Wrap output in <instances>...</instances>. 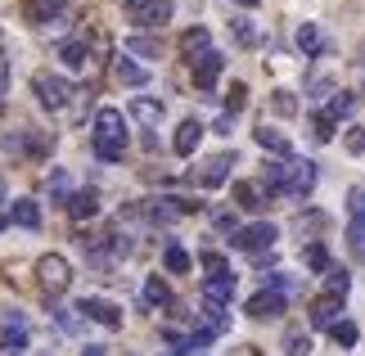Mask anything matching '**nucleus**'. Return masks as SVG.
Returning <instances> with one entry per match:
<instances>
[{"label": "nucleus", "mask_w": 365, "mask_h": 356, "mask_svg": "<svg viewBox=\"0 0 365 356\" xmlns=\"http://www.w3.org/2000/svg\"><path fill=\"white\" fill-rule=\"evenodd\" d=\"M122 153H126V118L118 108H100L95 113V158H104V163H122Z\"/></svg>", "instance_id": "nucleus-1"}, {"label": "nucleus", "mask_w": 365, "mask_h": 356, "mask_svg": "<svg viewBox=\"0 0 365 356\" xmlns=\"http://www.w3.org/2000/svg\"><path fill=\"white\" fill-rule=\"evenodd\" d=\"M32 91H36V99H41V108H50V113L68 108V99L77 95L73 86H68V77H59V73H36V77H32Z\"/></svg>", "instance_id": "nucleus-2"}, {"label": "nucleus", "mask_w": 365, "mask_h": 356, "mask_svg": "<svg viewBox=\"0 0 365 356\" xmlns=\"http://www.w3.org/2000/svg\"><path fill=\"white\" fill-rule=\"evenodd\" d=\"M36 280L50 297H59L68 284H73V266H68V258H59V253H46V258L36 262Z\"/></svg>", "instance_id": "nucleus-3"}, {"label": "nucleus", "mask_w": 365, "mask_h": 356, "mask_svg": "<svg viewBox=\"0 0 365 356\" xmlns=\"http://www.w3.org/2000/svg\"><path fill=\"white\" fill-rule=\"evenodd\" d=\"M275 239H279V230H275L271 221H252V225H244V230L230 239V244L240 248V253H252V258H262V253H271Z\"/></svg>", "instance_id": "nucleus-4"}, {"label": "nucleus", "mask_w": 365, "mask_h": 356, "mask_svg": "<svg viewBox=\"0 0 365 356\" xmlns=\"http://www.w3.org/2000/svg\"><path fill=\"white\" fill-rule=\"evenodd\" d=\"M316 190V163L312 158H289V185H284V198L302 203L307 194Z\"/></svg>", "instance_id": "nucleus-5"}, {"label": "nucleus", "mask_w": 365, "mask_h": 356, "mask_svg": "<svg viewBox=\"0 0 365 356\" xmlns=\"http://www.w3.org/2000/svg\"><path fill=\"white\" fill-rule=\"evenodd\" d=\"M126 19L135 27H163L172 23V0H135V5H126Z\"/></svg>", "instance_id": "nucleus-6"}, {"label": "nucleus", "mask_w": 365, "mask_h": 356, "mask_svg": "<svg viewBox=\"0 0 365 356\" xmlns=\"http://www.w3.org/2000/svg\"><path fill=\"white\" fill-rule=\"evenodd\" d=\"M145 208V217L153 225H172L180 212H190V208H199V203H185V198H172V194H163V198H149V203H140Z\"/></svg>", "instance_id": "nucleus-7"}, {"label": "nucleus", "mask_w": 365, "mask_h": 356, "mask_svg": "<svg viewBox=\"0 0 365 356\" xmlns=\"http://www.w3.org/2000/svg\"><path fill=\"white\" fill-rule=\"evenodd\" d=\"M207 54H212V32H207V27H190V32H180V59H185L190 68L203 63Z\"/></svg>", "instance_id": "nucleus-8"}, {"label": "nucleus", "mask_w": 365, "mask_h": 356, "mask_svg": "<svg viewBox=\"0 0 365 356\" xmlns=\"http://www.w3.org/2000/svg\"><path fill=\"white\" fill-rule=\"evenodd\" d=\"M230 167H235L230 153H217V158H207L199 172H194V180H199L203 190H217V185H226V180H230Z\"/></svg>", "instance_id": "nucleus-9"}, {"label": "nucleus", "mask_w": 365, "mask_h": 356, "mask_svg": "<svg viewBox=\"0 0 365 356\" xmlns=\"http://www.w3.org/2000/svg\"><path fill=\"white\" fill-rule=\"evenodd\" d=\"M284 307H289V297L275 293V289H262V293L248 297V316H252V320H271V316H279Z\"/></svg>", "instance_id": "nucleus-10"}, {"label": "nucleus", "mask_w": 365, "mask_h": 356, "mask_svg": "<svg viewBox=\"0 0 365 356\" xmlns=\"http://www.w3.org/2000/svg\"><path fill=\"white\" fill-rule=\"evenodd\" d=\"M86 320H95V325H104V330H122V311L113 307V302H104V297H86V302L77 307Z\"/></svg>", "instance_id": "nucleus-11"}, {"label": "nucleus", "mask_w": 365, "mask_h": 356, "mask_svg": "<svg viewBox=\"0 0 365 356\" xmlns=\"http://www.w3.org/2000/svg\"><path fill=\"white\" fill-rule=\"evenodd\" d=\"M339 311H343V297H334V293L316 297V302H312V325H316V330H334V325L343 320Z\"/></svg>", "instance_id": "nucleus-12"}, {"label": "nucleus", "mask_w": 365, "mask_h": 356, "mask_svg": "<svg viewBox=\"0 0 365 356\" xmlns=\"http://www.w3.org/2000/svg\"><path fill=\"white\" fill-rule=\"evenodd\" d=\"M230 194H235V208H244V212H262V208H266V198H271L257 180H235V190H230Z\"/></svg>", "instance_id": "nucleus-13"}, {"label": "nucleus", "mask_w": 365, "mask_h": 356, "mask_svg": "<svg viewBox=\"0 0 365 356\" xmlns=\"http://www.w3.org/2000/svg\"><path fill=\"white\" fill-rule=\"evenodd\" d=\"M252 140H257V145L266 149V153H279V158H293V145H289V136L279 131V126H257V131H252Z\"/></svg>", "instance_id": "nucleus-14"}, {"label": "nucleus", "mask_w": 365, "mask_h": 356, "mask_svg": "<svg viewBox=\"0 0 365 356\" xmlns=\"http://www.w3.org/2000/svg\"><path fill=\"white\" fill-rule=\"evenodd\" d=\"M68 9V0H23V19L27 23H54Z\"/></svg>", "instance_id": "nucleus-15"}, {"label": "nucleus", "mask_w": 365, "mask_h": 356, "mask_svg": "<svg viewBox=\"0 0 365 356\" xmlns=\"http://www.w3.org/2000/svg\"><path fill=\"white\" fill-rule=\"evenodd\" d=\"M9 221L23 225V230H41V203H36V198H14V203H9Z\"/></svg>", "instance_id": "nucleus-16"}, {"label": "nucleus", "mask_w": 365, "mask_h": 356, "mask_svg": "<svg viewBox=\"0 0 365 356\" xmlns=\"http://www.w3.org/2000/svg\"><path fill=\"white\" fill-rule=\"evenodd\" d=\"M199 140H203V122H194V118H185L176 126V140H172V149L180 153V158H190L194 149H199Z\"/></svg>", "instance_id": "nucleus-17"}, {"label": "nucleus", "mask_w": 365, "mask_h": 356, "mask_svg": "<svg viewBox=\"0 0 365 356\" xmlns=\"http://www.w3.org/2000/svg\"><path fill=\"white\" fill-rule=\"evenodd\" d=\"M131 118H135L140 126H149V131H153V126L167 118V108L158 104V99H149V95H135V99H131Z\"/></svg>", "instance_id": "nucleus-18"}, {"label": "nucleus", "mask_w": 365, "mask_h": 356, "mask_svg": "<svg viewBox=\"0 0 365 356\" xmlns=\"http://www.w3.org/2000/svg\"><path fill=\"white\" fill-rule=\"evenodd\" d=\"M235 297V275L226 270V275H207L203 280V302H217V307H226Z\"/></svg>", "instance_id": "nucleus-19"}, {"label": "nucleus", "mask_w": 365, "mask_h": 356, "mask_svg": "<svg viewBox=\"0 0 365 356\" xmlns=\"http://www.w3.org/2000/svg\"><path fill=\"white\" fill-rule=\"evenodd\" d=\"M113 77L122 81V86H145V81H149V68H140L131 54H118V59H113Z\"/></svg>", "instance_id": "nucleus-20"}, {"label": "nucleus", "mask_w": 365, "mask_h": 356, "mask_svg": "<svg viewBox=\"0 0 365 356\" xmlns=\"http://www.w3.org/2000/svg\"><path fill=\"white\" fill-rule=\"evenodd\" d=\"M221 68H226V59H221V54L212 50L203 63H194V86H199V91H212V86H217V77H221Z\"/></svg>", "instance_id": "nucleus-21"}, {"label": "nucleus", "mask_w": 365, "mask_h": 356, "mask_svg": "<svg viewBox=\"0 0 365 356\" xmlns=\"http://www.w3.org/2000/svg\"><path fill=\"white\" fill-rule=\"evenodd\" d=\"M95 212H100V194L95 190H77L73 198H68V217L73 221H91Z\"/></svg>", "instance_id": "nucleus-22"}, {"label": "nucleus", "mask_w": 365, "mask_h": 356, "mask_svg": "<svg viewBox=\"0 0 365 356\" xmlns=\"http://www.w3.org/2000/svg\"><path fill=\"white\" fill-rule=\"evenodd\" d=\"M163 266H167V275H190L194 258H190L180 244H167V248H163Z\"/></svg>", "instance_id": "nucleus-23"}, {"label": "nucleus", "mask_w": 365, "mask_h": 356, "mask_svg": "<svg viewBox=\"0 0 365 356\" xmlns=\"http://www.w3.org/2000/svg\"><path fill=\"white\" fill-rule=\"evenodd\" d=\"M126 54H135V59H158L163 46H158V36H145V32H135V36H126Z\"/></svg>", "instance_id": "nucleus-24"}, {"label": "nucleus", "mask_w": 365, "mask_h": 356, "mask_svg": "<svg viewBox=\"0 0 365 356\" xmlns=\"http://www.w3.org/2000/svg\"><path fill=\"white\" fill-rule=\"evenodd\" d=\"M298 50L302 54H320V50H325V32H320L316 23H302L298 27Z\"/></svg>", "instance_id": "nucleus-25"}, {"label": "nucleus", "mask_w": 365, "mask_h": 356, "mask_svg": "<svg viewBox=\"0 0 365 356\" xmlns=\"http://www.w3.org/2000/svg\"><path fill=\"white\" fill-rule=\"evenodd\" d=\"M145 302L149 307H172V289H167V280H158V275L145 280Z\"/></svg>", "instance_id": "nucleus-26"}, {"label": "nucleus", "mask_w": 365, "mask_h": 356, "mask_svg": "<svg viewBox=\"0 0 365 356\" xmlns=\"http://www.w3.org/2000/svg\"><path fill=\"white\" fill-rule=\"evenodd\" d=\"M59 59H63V68H86V41H63L59 46Z\"/></svg>", "instance_id": "nucleus-27"}, {"label": "nucleus", "mask_w": 365, "mask_h": 356, "mask_svg": "<svg viewBox=\"0 0 365 356\" xmlns=\"http://www.w3.org/2000/svg\"><path fill=\"white\" fill-rule=\"evenodd\" d=\"M352 108H356V91H339V95L329 99V108H325V113H329L334 122H339V118H352Z\"/></svg>", "instance_id": "nucleus-28"}, {"label": "nucleus", "mask_w": 365, "mask_h": 356, "mask_svg": "<svg viewBox=\"0 0 365 356\" xmlns=\"http://www.w3.org/2000/svg\"><path fill=\"white\" fill-rule=\"evenodd\" d=\"M347 248L356 262H365V217H352V225H347Z\"/></svg>", "instance_id": "nucleus-29"}, {"label": "nucleus", "mask_w": 365, "mask_h": 356, "mask_svg": "<svg viewBox=\"0 0 365 356\" xmlns=\"http://www.w3.org/2000/svg\"><path fill=\"white\" fill-rule=\"evenodd\" d=\"M347 289H352V275H347L343 266H329V270H325V293H334V297H343Z\"/></svg>", "instance_id": "nucleus-30"}, {"label": "nucleus", "mask_w": 365, "mask_h": 356, "mask_svg": "<svg viewBox=\"0 0 365 356\" xmlns=\"http://www.w3.org/2000/svg\"><path fill=\"white\" fill-rule=\"evenodd\" d=\"M50 149H54L50 131H27V153H32V158H50Z\"/></svg>", "instance_id": "nucleus-31"}, {"label": "nucleus", "mask_w": 365, "mask_h": 356, "mask_svg": "<svg viewBox=\"0 0 365 356\" xmlns=\"http://www.w3.org/2000/svg\"><path fill=\"white\" fill-rule=\"evenodd\" d=\"M312 140L316 145H329L334 140V118L329 113H312Z\"/></svg>", "instance_id": "nucleus-32"}, {"label": "nucleus", "mask_w": 365, "mask_h": 356, "mask_svg": "<svg viewBox=\"0 0 365 356\" xmlns=\"http://www.w3.org/2000/svg\"><path fill=\"white\" fill-rule=\"evenodd\" d=\"M46 190H50V198H59L63 208H68V198H73V185H68V172H50Z\"/></svg>", "instance_id": "nucleus-33"}, {"label": "nucleus", "mask_w": 365, "mask_h": 356, "mask_svg": "<svg viewBox=\"0 0 365 356\" xmlns=\"http://www.w3.org/2000/svg\"><path fill=\"white\" fill-rule=\"evenodd\" d=\"M302 262L312 266V270H329V248L325 244H307L302 248Z\"/></svg>", "instance_id": "nucleus-34"}, {"label": "nucleus", "mask_w": 365, "mask_h": 356, "mask_svg": "<svg viewBox=\"0 0 365 356\" xmlns=\"http://www.w3.org/2000/svg\"><path fill=\"white\" fill-rule=\"evenodd\" d=\"M307 352H312V338L302 330H289L284 334V356H307Z\"/></svg>", "instance_id": "nucleus-35"}, {"label": "nucleus", "mask_w": 365, "mask_h": 356, "mask_svg": "<svg viewBox=\"0 0 365 356\" xmlns=\"http://www.w3.org/2000/svg\"><path fill=\"white\" fill-rule=\"evenodd\" d=\"M271 108L279 113V118H293V113H298V99H293L289 91H275L271 95Z\"/></svg>", "instance_id": "nucleus-36"}, {"label": "nucleus", "mask_w": 365, "mask_h": 356, "mask_svg": "<svg viewBox=\"0 0 365 356\" xmlns=\"http://www.w3.org/2000/svg\"><path fill=\"white\" fill-rule=\"evenodd\" d=\"M298 235H316V230H325V212H307V217H298V225H293Z\"/></svg>", "instance_id": "nucleus-37"}, {"label": "nucleus", "mask_w": 365, "mask_h": 356, "mask_svg": "<svg viewBox=\"0 0 365 356\" xmlns=\"http://www.w3.org/2000/svg\"><path fill=\"white\" fill-rule=\"evenodd\" d=\"M329 334H334V343H343V347H352V343H356V325H352V320H339Z\"/></svg>", "instance_id": "nucleus-38"}, {"label": "nucleus", "mask_w": 365, "mask_h": 356, "mask_svg": "<svg viewBox=\"0 0 365 356\" xmlns=\"http://www.w3.org/2000/svg\"><path fill=\"white\" fill-rule=\"evenodd\" d=\"M334 95H339V86H334L329 77H312V99H325V104H329Z\"/></svg>", "instance_id": "nucleus-39"}, {"label": "nucleus", "mask_w": 365, "mask_h": 356, "mask_svg": "<svg viewBox=\"0 0 365 356\" xmlns=\"http://www.w3.org/2000/svg\"><path fill=\"white\" fill-rule=\"evenodd\" d=\"M235 41H240V46H257V27L248 19H235Z\"/></svg>", "instance_id": "nucleus-40"}, {"label": "nucleus", "mask_w": 365, "mask_h": 356, "mask_svg": "<svg viewBox=\"0 0 365 356\" xmlns=\"http://www.w3.org/2000/svg\"><path fill=\"white\" fill-rule=\"evenodd\" d=\"M347 217H365V190H361V185L347 190Z\"/></svg>", "instance_id": "nucleus-41"}, {"label": "nucleus", "mask_w": 365, "mask_h": 356, "mask_svg": "<svg viewBox=\"0 0 365 356\" xmlns=\"http://www.w3.org/2000/svg\"><path fill=\"white\" fill-rule=\"evenodd\" d=\"M244 104H248V86H244V81H235L230 95H226V108H230V113H240Z\"/></svg>", "instance_id": "nucleus-42"}, {"label": "nucleus", "mask_w": 365, "mask_h": 356, "mask_svg": "<svg viewBox=\"0 0 365 356\" xmlns=\"http://www.w3.org/2000/svg\"><path fill=\"white\" fill-rule=\"evenodd\" d=\"M0 149L5 153H27V131H9L5 140H0Z\"/></svg>", "instance_id": "nucleus-43"}, {"label": "nucleus", "mask_w": 365, "mask_h": 356, "mask_svg": "<svg viewBox=\"0 0 365 356\" xmlns=\"http://www.w3.org/2000/svg\"><path fill=\"white\" fill-rule=\"evenodd\" d=\"M203 270H207V275H226L230 266H226V258H221V253L207 248V253H203Z\"/></svg>", "instance_id": "nucleus-44"}, {"label": "nucleus", "mask_w": 365, "mask_h": 356, "mask_svg": "<svg viewBox=\"0 0 365 356\" xmlns=\"http://www.w3.org/2000/svg\"><path fill=\"white\" fill-rule=\"evenodd\" d=\"M361 149H365V131L352 126V131H347V153H361Z\"/></svg>", "instance_id": "nucleus-45"}, {"label": "nucleus", "mask_w": 365, "mask_h": 356, "mask_svg": "<svg viewBox=\"0 0 365 356\" xmlns=\"http://www.w3.org/2000/svg\"><path fill=\"white\" fill-rule=\"evenodd\" d=\"M59 325H63V330H77V325H81V320L73 316V311H59Z\"/></svg>", "instance_id": "nucleus-46"}, {"label": "nucleus", "mask_w": 365, "mask_h": 356, "mask_svg": "<svg viewBox=\"0 0 365 356\" xmlns=\"http://www.w3.org/2000/svg\"><path fill=\"white\" fill-rule=\"evenodd\" d=\"M5 81H9V59L0 54V95H5Z\"/></svg>", "instance_id": "nucleus-47"}, {"label": "nucleus", "mask_w": 365, "mask_h": 356, "mask_svg": "<svg viewBox=\"0 0 365 356\" xmlns=\"http://www.w3.org/2000/svg\"><path fill=\"white\" fill-rule=\"evenodd\" d=\"M81 356H108V352H104V347H95V343H91V347H81Z\"/></svg>", "instance_id": "nucleus-48"}, {"label": "nucleus", "mask_w": 365, "mask_h": 356, "mask_svg": "<svg viewBox=\"0 0 365 356\" xmlns=\"http://www.w3.org/2000/svg\"><path fill=\"white\" fill-rule=\"evenodd\" d=\"M235 5H244V9H257V5H262V0H235Z\"/></svg>", "instance_id": "nucleus-49"}, {"label": "nucleus", "mask_w": 365, "mask_h": 356, "mask_svg": "<svg viewBox=\"0 0 365 356\" xmlns=\"http://www.w3.org/2000/svg\"><path fill=\"white\" fill-rule=\"evenodd\" d=\"M0 203H5V176H0Z\"/></svg>", "instance_id": "nucleus-50"}, {"label": "nucleus", "mask_w": 365, "mask_h": 356, "mask_svg": "<svg viewBox=\"0 0 365 356\" xmlns=\"http://www.w3.org/2000/svg\"><path fill=\"white\" fill-rule=\"evenodd\" d=\"M5 225H9V217H5V212H0V230H5Z\"/></svg>", "instance_id": "nucleus-51"}, {"label": "nucleus", "mask_w": 365, "mask_h": 356, "mask_svg": "<svg viewBox=\"0 0 365 356\" xmlns=\"http://www.w3.org/2000/svg\"><path fill=\"white\" fill-rule=\"evenodd\" d=\"M0 113H5V99H0Z\"/></svg>", "instance_id": "nucleus-52"}]
</instances>
